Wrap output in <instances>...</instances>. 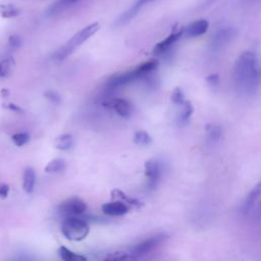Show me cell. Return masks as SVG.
I'll return each mask as SVG.
<instances>
[{"mask_svg":"<svg viewBox=\"0 0 261 261\" xmlns=\"http://www.w3.org/2000/svg\"><path fill=\"white\" fill-rule=\"evenodd\" d=\"M234 80L246 94H253L261 85V64L255 53L246 51L239 56L234 68Z\"/></svg>","mask_w":261,"mask_h":261,"instance_id":"6da1fadb","label":"cell"},{"mask_svg":"<svg viewBox=\"0 0 261 261\" xmlns=\"http://www.w3.org/2000/svg\"><path fill=\"white\" fill-rule=\"evenodd\" d=\"M100 29V26L98 23L91 24L81 31L75 34L70 40L65 43L63 46H61L55 53H54V59L56 60H63L67 57H69L73 52L79 48L82 44H84L88 39H90L93 35L96 34V32Z\"/></svg>","mask_w":261,"mask_h":261,"instance_id":"7a4b0ae2","label":"cell"},{"mask_svg":"<svg viewBox=\"0 0 261 261\" xmlns=\"http://www.w3.org/2000/svg\"><path fill=\"white\" fill-rule=\"evenodd\" d=\"M61 232L68 240L79 242L84 240L90 232V227L86 220L78 216H68L61 225Z\"/></svg>","mask_w":261,"mask_h":261,"instance_id":"3957f363","label":"cell"},{"mask_svg":"<svg viewBox=\"0 0 261 261\" xmlns=\"http://www.w3.org/2000/svg\"><path fill=\"white\" fill-rule=\"evenodd\" d=\"M166 240L167 236L165 234L154 235V236H151L135 245L130 249V254L135 257V259H138L156 249V248L164 243Z\"/></svg>","mask_w":261,"mask_h":261,"instance_id":"277c9868","label":"cell"},{"mask_svg":"<svg viewBox=\"0 0 261 261\" xmlns=\"http://www.w3.org/2000/svg\"><path fill=\"white\" fill-rule=\"evenodd\" d=\"M87 210L86 203L79 198H71L63 201L58 206V211L67 216L81 215Z\"/></svg>","mask_w":261,"mask_h":261,"instance_id":"5b68a950","label":"cell"},{"mask_svg":"<svg viewBox=\"0 0 261 261\" xmlns=\"http://www.w3.org/2000/svg\"><path fill=\"white\" fill-rule=\"evenodd\" d=\"M145 176L147 178V186L150 190L157 187L161 178V166L157 160L150 159L145 162L144 165Z\"/></svg>","mask_w":261,"mask_h":261,"instance_id":"8992f818","label":"cell"},{"mask_svg":"<svg viewBox=\"0 0 261 261\" xmlns=\"http://www.w3.org/2000/svg\"><path fill=\"white\" fill-rule=\"evenodd\" d=\"M103 105L106 108L112 109L116 114H119L122 117H129L130 114H132L133 111L130 103L123 98L109 99L104 102Z\"/></svg>","mask_w":261,"mask_h":261,"instance_id":"52a82bcc","label":"cell"},{"mask_svg":"<svg viewBox=\"0 0 261 261\" xmlns=\"http://www.w3.org/2000/svg\"><path fill=\"white\" fill-rule=\"evenodd\" d=\"M138 79H140V76L137 70L135 69V70H132V71L121 74V75L113 76L108 81L107 87L109 89H117V88H121L123 86L132 83Z\"/></svg>","mask_w":261,"mask_h":261,"instance_id":"ba28073f","label":"cell"},{"mask_svg":"<svg viewBox=\"0 0 261 261\" xmlns=\"http://www.w3.org/2000/svg\"><path fill=\"white\" fill-rule=\"evenodd\" d=\"M102 211L104 214L109 216H122L128 213L129 206L124 201L116 200L104 204L102 206Z\"/></svg>","mask_w":261,"mask_h":261,"instance_id":"9c48e42d","label":"cell"},{"mask_svg":"<svg viewBox=\"0 0 261 261\" xmlns=\"http://www.w3.org/2000/svg\"><path fill=\"white\" fill-rule=\"evenodd\" d=\"M151 1H153V0H138V1L132 7L129 8L127 11H125L124 14L120 17V19L116 21V26H124L128 24L129 22L132 21L139 14L141 8Z\"/></svg>","mask_w":261,"mask_h":261,"instance_id":"30bf717a","label":"cell"},{"mask_svg":"<svg viewBox=\"0 0 261 261\" xmlns=\"http://www.w3.org/2000/svg\"><path fill=\"white\" fill-rule=\"evenodd\" d=\"M235 32L232 29H221L215 33L211 40V47L215 50L225 47L234 37Z\"/></svg>","mask_w":261,"mask_h":261,"instance_id":"8fae6325","label":"cell"},{"mask_svg":"<svg viewBox=\"0 0 261 261\" xmlns=\"http://www.w3.org/2000/svg\"><path fill=\"white\" fill-rule=\"evenodd\" d=\"M261 196V180L254 186V188L247 195L246 199L243 202L242 205V212L244 214H248L254 207L256 201L259 199Z\"/></svg>","mask_w":261,"mask_h":261,"instance_id":"7c38bea8","label":"cell"},{"mask_svg":"<svg viewBox=\"0 0 261 261\" xmlns=\"http://www.w3.org/2000/svg\"><path fill=\"white\" fill-rule=\"evenodd\" d=\"M183 32H184L183 30L178 31V32H174L169 35L167 38H165L163 41L159 42L157 45L154 47L153 54L154 55H161V54L165 53V52L181 38V36L183 35Z\"/></svg>","mask_w":261,"mask_h":261,"instance_id":"4fadbf2b","label":"cell"},{"mask_svg":"<svg viewBox=\"0 0 261 261\" xmlns=\"http://www.w3.org/2000/svg\"><path fill=\"white\" fill-rule=\"evenodd\" d=\"M36 185V174L32 167H27L24 172L23 190L25 193L32 194Z\"/></svg>","mask_w":261,"mask_h":261,"instance_id":"5bb4252c","label":"cell"},{"mask_svg":"<svg viewBox=\"0 0 261 261\" xmlns=\"http://www.w3.org/2000/svg\"><path fill=\"white\" fill-rule=\"evenodd\" d=\"M209 28V23L206 20H199L197 22L192 23L187 28L186 34L189 37H198L205 34Z\"/></svg>","mask_w":261,"mask_h":261,"instance_id":"9a60e30c","label":"cell"},{"mask_svg":"<svg viewBox=\"0 0 261 261\" xmlns=\"http://www.w3.org/2000/svg\"><path fill=\"white\" fill-rule=\"evenodd\" d=\"M81 0H57L48 9V16H56L61 14L64 10H67L76 3H79Z\"/></svg>","mask_w":261,"mask_h":261,"instance_id":"2e32d148","label":"cell"},{"mask_svg":"<svg viewBox=\"0 0 261 261\" xmlns=\"http://www.w3.org/2000/svg\"><path fill=\"white\" fill-rule=\"evenodd\" d=\"M75 145V139L71 134H63L58 136L54 141V146L56 149L61 151H68Z\"/></svg>","mask_w":261,"mask_h":261,"instance_id":"e0dca14e","label":"cell"},{"mask_svg":"<svg viewBox=\"0 0 261 261\" xmlns=\"http://www.w3.org/2000/svg\"><path fill=\"white\" fill-rule=\"evenodd\" d=\"M181 111L179 113L178 117V124L180 126H184L188 123L191 115L194 112L193 104L190 101H184V103L181 104Z\"/></svg>","mask_w":261,"mask_h":261,"instance_id":"ac0fdd59","label":"cell"},{"mask_svg":"<svg viewBox=\"0 0 261 261\" xmlns=\"http://www.w3.org/2000/svg\"><path fill=\"white\" fill-rule=\"evenodd\" d=\"M58 255L64 261H85L87 260L85 256L77 254L73 252L72 250L68 249V248L64 246H61L58 249Z\"/></svg>","mask_w":261,"mask_h":261,"instance_id":"d6986e66","label":"cell"},{"mask_svg":"<svg viewBox=\"0 0 261 261\" xmlns=\"http://www.w3.org/2000/svg\"><path fill=\"white\" fill-rule=\"evenodd\" d=\"M111 195H112V198L113 199L124 201L125 203H127V204H129L130 206H136V207H141L142 206V203L138 199H135V198H132V197H129L128 195H126L121 190H117V189L113 190L111 192Z\"/></svg>","mask_w":261,"mask_h":261,"instance_id":"ffe728a7","label":"cell"},{"mask_svg":"<svg viewBox=\"0 0 261 261\" xmlns=\"http://www.w3.org/2000/svg\"><path fill=\"white\" fill-rule=\"evenodd\" d=\"M65 166H67V164H65V161L63 159L56 158V159L51 160L45 166L44 172L47 174H58V173H61L64 171Z\"/></svg>","mask_w":261,"mask_h":261,"instance_id":"44dd1931","label":"cell"},{"mask_svg":"<svg viewBox=\"0 0 261 261\" xmlns=\"http://www.w3.org/2000/svg\"><path fill=\"white\" fill-rule=\"evenodd\" d=\"M206 134L208 140H210L211 142H217L220 140L221 136H223V130L217 125L209 124L206 126Z\"/></svg>","mask_w":261,"mask_h":261,"instance_id":"7402d4cb","label":"cell"},{"mask_svg":"<svg viewBox=\"0 0 261 261\" xmlns=\"http://www.w3.org/2000/svg\"><path fill=\"white\" fill-rule=\"evenodd\" d=\"M0 15L4 19H11L20 15V9L14 4H0Z\"/></svg>","mask_w":261,"mask_h":261,"instance_id":"603a6c76","label":"cell"},{"mask_svg":"<svg viewBox=\"0 0 261 261\" xmlns=\"http://www.w3.org/2000/svg\"><path fill=\"white\" fill-rule=\"evenodd\" d=\"M134 142L139 146H147L152 142V138L145 130H138L134 136Z\"/></svg>","mask_w":261,"mask_h":261,"instance_id":"cb8c5ba5","label":"cell"},{"mask_svg":"<svg viewBox=\"0 0 261 261\" xmlns=\"http://www.w3.org/2000/svg\"><path fill=\"white\" fill-rule=\"evenodd\" d=\"M105 260H134L135 257L126 251H115L109 253L105 258Z\"/></svg>","mask_w":261,"mask_h":261,"instance_id":"d4e9b609","label":"cell"},{"mask_svg":"<svg viewBox=\"0 0 261 261\" xmlns=\"http://www.w3.org/2000/svg\"><path fill=\"white\" fill-rule=\"evenodd\" d=\"M11 141L15 143L16 146L22 147L30 141V135L28 133H17L15 135H12Z\"/></svg>","mask_w":261,"mask_h":261,"instance_id":"484cf974","label":"cell"},{"mask_svg":"<svg viewBox=\"0 0 261 261\" xmlns=\"http://www.w3.org/2000/svg\"><path fill=\"white\" fill-rule=\"evenodd\" d=\"M12 63H14V59L10 57L0 61V78L7 77L10 74Z\"/></svg>","mask_w":261,"mask_h":261,"instance_id":"4316f807","label":"cell"},{"mask_svg":"<svg viewBox=\"0 0 261 261\" xmlns=\"http://www.w3.org/2000/svg\"><path fill=\"white\" fill-rule=\"evenodd\" d=\"M171 98H172V101L175 104H177V105H181V104H183L185 101V95H184V92H183L181 88H176L174 90Z\"/></svg>","mask_w":261,"mask_h":261,"instance_id":"83f0119b","label":"cell"},{"mask_svg":"<svg viewBox=\"0 0 261 261\" xmlns=\"http://www.w3.org/2000/svg\"><path fill=\"white\" fill-rule=\"evenodd\" d=\"M22 44L21 38L18 35H11L8 39V45L12 49H18Z\"/></svg>","mask_w":261,"mask_h":261,"instance_id":"f1b7e54d","label":"cell"},{"mask_svg":"<svg viewBox=\"0 0 261 261\" xmlns=\"http://www.w3.org/2000/svg\"><path fill=\"white\" fill-rule=\"evenodd\" d=\"M206 81H207L208 84L210 85L211 88H216V87H218L219 82H220V80H219V76L216 75V74H211V75H209V76L207 77Z\"/></svg>","mask_w":261,"mask_h":261,"instance_id":"f546056e","label":"cell"},{"mask_svg":"<svg viewBox=\"0 0 261 261\" xmlns=\"http://www.w3.org/2000/svg\"><path fill=\"white\" fill-rule=\"evenodd\" d=\"M45 97L51 101L52 103H54V104H58L60 102V97L57 93L53 92V91H47V92L45 93Z\"/></svg>","mask_w":261,"mask_h":261,"instance_id":"4dcf8cb0","label":"cell"},{"mask_svg":"<svg viewBox=\"0 0 261 261\" xmlns=\"http://www.w3.org/2000/svg\"><path fill=\"white\" fill-rule=\"evenodd\" d=\"M9 193V186L6 184H0V198H6Z\"/></svg>","mask_w":261,"mask_h":261,"instance_id":"1f68e13d","label":"cell"},{"mask_svg":"<svg viewBox=\"0 0 261 261\" xmlns=\"http://www.w3.org/2000/svg\"><path fill=\"white\" fill-rule=\"evenodd\" d=\"M4 107L7 108V109H9V110H11V111H14V112H18V113H23L24 112V110H23V108L21 106H18V105H16V104H14V103L5 104Z\"/></svg>","mask_w":261,"mask_h":261,"instance_id":"d6a6232c","label":"cell"},{"mask_svg":"<svg viewBox=\"0 0 261 261\" xmlns=\"http://www.w3.org/2000/svg\"><path fill=\"white\" fill-rule=\"evenodd\" d=\"M255 216L257 217V218H261V202L259 203V205H258V207H257V209H256V212H255Z\"/></svg>","mask_w":261,"mask_h":261,"instance_id":"836d02e7","label":"cell"},{"mask_svg":"<svg viewBox=\"0 0 261 261\" xmlns=\"http://www.w3.org/2000/svg\"><path fill=\"white\" fill-rule=\"evenodd\" d=\"M8 94H9V92H8V90H7V89H2V90H1V95H2L3 97H6Z\"/></svg>","mask_w":261,"mask_h":261,"instance_id":"e575fe53","label":"cell"}]
</instances>
